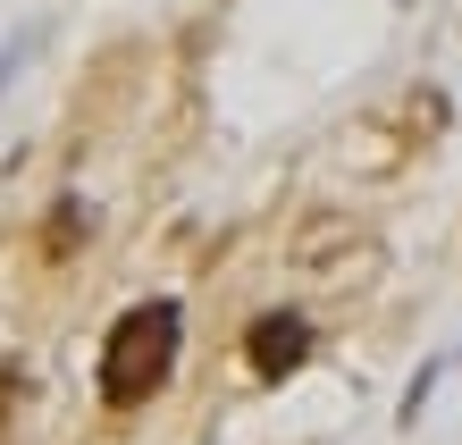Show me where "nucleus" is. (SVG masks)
Here are the masks:
<instances>
[{
    "label": "nucleus",
    "instance_id": "f257e3e1",
    "mask_svg": "<svg viewBox=\"0 0 462 445\" xmlns=\"http://www.w3.org/2000/svg\"><path fill=\"white\" fill-rule=\"evenodd\" d=\"M177 345H185L177 302H134L110 328V345H101V403H118V412L152 403L169 386V370H177Z\"/></svg>",
    "mask_w": 462,
    "mask_h": 445
},
{
    "label": "nucleus",
    "instance_id": "f03ea898",
    "mask_svg": "<svg viewBox=\"0 0 462 445\" xmlns=\"http://www.w3.org/2000/svg\"><path fill=\"white\" fill-rule=\"evenodd\" d=\"M244 361H253V378H294L311 361V320L303 311H261L244 328Z\"/></svg>",
    "mask_w": 462,
    "mask_h": 445
},
{
    "label": "nucleus",
    "instance_id": "7ed1b4c3",
    "mask_svg": "<svg viewBox=\"0 0 462 445\" xmlns=\"http://www.w3.org/2000/svg\"><path fill=\"white\" fill-rule=\"evenodd\" d=\"M76 227H85V210H76V202L51 210V261H68V253H76Z\"/></svg>",
    "mask_w": 462,
    "mask_h": 445
}]
</instances>
